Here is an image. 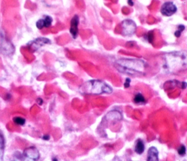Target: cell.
I'll list each match as a JSON object with an SVG mask.
<instances>
[{
	"label": "cell",
	"mask_w": 187,
	"mask_h": 161,
	"mask_svg": "<svg viewBox=\"0 0 187 161\" xmlns=\"http://www.w3.org/2000/svg\"><path fill=\"white\" fill-rule=\"evenodd\" d=\"M160 12L163 16L170 17L177 12V7L173 1H165L161 5Z\"/></svg>",
	"instance_id": "5"
},
{
	"label": "cell",
	"mask_w": 187,
	"mask_h": 161,
	"mask_svg": "<svg viewBox=\"0 0 187 161\" xmlns=\"http://www.w3.org/2000/svg\"><path fill=\"white\" fill-rule=\"evenodd\" d=\"M52 22H53V19L50 16H46L44 19H40L39 21H37V27L39 29H42L44 27H49L51 26Z\"/></svg>",
	"instance_id": "9"
},
{
	"label": "cell",
	"mask_w": 187,
	"mask_h": 161,
	"mask_svg": "<svg viewBox=\"0 0 187 161\" xmlns=\"http://www.w3.org/2000/svg\"><path fill=\"white\" fill-rule=\"evenodd\" d=\"M122 27V34L125 37H129L133 35L137 30V25L135 22L131 19H126L121 24Z\"/></svg>",
	"instance_id": "4"
},
{
	"label": "cell",
	"mask_w": 187,
	"mask_h": 161,
	"mask_svg": "<svg viewBox=\"0 0 187 161\" xmlns=\"http://www.w3.org/2000/svg\"><path fill=\"white\" fill-rule=\"evenodd\" d=\"M78 24H79V17L75 15L73 16L70 22V31L73 38H76L78 34Z\"/></svg>",
	"instance_id": "7"
},
{
	"label": "cell",
	"mask_w": 187,
	"mask_h": 161,
	"mask_svg": "<svg viewBox=\"0 0 187 161\" xmlns=\"http://www.w3.org/2000/svg\"><path fill=\"white\" fill-rule=\"evenodd\" d=\"M145 38L147 40L148 42H149V43H151L154 40V32L153 31H149V32H148L147 34H146V36H145Z\"/></svg>",
	"instance_id": "18"
},
{
	"label": "cell",
	"mask_w": 187,
	"mask_h": 161,
	"mask_svg": "<svg viewBox=\"0 0 187 161\" xmlns=\"http://www.w3.org/2000/svg\"><path fill=\"white\" fill-rule=\"evenodd\" d=\"M13 122H14V123L16 125L22 126L25 124V122H26V120H25V119L22 118V117H14V118H13Z\"/></svg>",
	"instance_id": "15"
},
{
	"label": "cell",
	"mask_w": 187,
	"mask_h": 161,
	"mask_svg": "<svg viewBox=\"0 0 187 161\" xmlns=\"http://www.w3.org/2000/svg\"><path fill=\"white\" fill-rule=\"evenodd\" d=\"M134 102L136 104H143V103H145L146 100H145V97H143V94L138 93V94H137L134 96Z\"/></svg>",
	"instance_id": "14"
},
{
	"label": "cell",
	"mask_w": 187,
	"mask_h": 161,
	"mask_svg": "<svg viewBox=\"0 0 187 161\" xmlns=\"http://www.w3.org/2000/svg\"><path fill=\"white\" fill-rule=\"evenodd\" d=\"M164 67L170 73L179 72L187 68V52H173L164 56Z\"/></svg>",
	"instance_id": "1"
},
{
	"label": "cell",
	"mask_w": 187,
	"mask_h": 161,
	"mask_svg": "<svg viewBox=\"0 0 187 161\" xmlns=\"http://www.w3.org/2000/svg\"><path fill=\"white\" fill-rule=\"evenodd\" d=\"M178 152L181 156H184L186 152V148L184 145H181L178 149Z\"/></svg>",
	"instance_id": "17"
},
{
	"label": "cell",
	"mask_w": 187,
	"mask_h": 161,
	"mask_svg": "<svg viewBox=\"0 0 187 161\" xmlns=\"http://www.w3.org/2000/svg\"><path fill=\"white\" fill-rule=\"evenodd\" d=\"M147 160L149 161L159 160V151L154 147H151L148 151Z\"/></svg>",
	"instance_id": "10"
},
{
	"label": "cell",
	"mask_w": 187,
	"mask_h": 161,
	"mask_svg": "<svg viewBox=\"0 0 187 161\" xmlns=\"http://www.w3.org/2000/svg\"><path fill=\"white\" fill-rule=\"evenodd\" d=\"M185 29V26L184 25H182V24H180L178 26V29H176V31H175V36H176V37H180V36L181 35L182 32H183V31H184Z\"/></svg>",
	"instance_id": "16"
},
{
	"label": "cell",
	"mask_w": 187,
	"mask_h": 161,
	"mask_svg": "<svg viewBox=\"0 0 187 161\" xmlns=\"http://www.w3.org/2000/svg\"><path fill=\"white\" fill-rule=\"evenodd\" d=\"M134 151L137 154L141 155L145 151V144L144 141L141 139H137L136 141L135 147H134Z\"/></svg>",
	"instance_id": "11"
},
{
	"label": "cell",
	"mask_w": 187,
	"mask_h": 161,
	"mask_svg": "<svg viewBox=\"0 0 187 161\" xmlns=\"http://www.w3.org/2000/svg\"><path fill=\"white\" fill-rule=\"evenodd\" d=\"M82 92L89 94H111L113 89L106 83L100 80H92L84 83L80 87Z\"/></svg>",
	"instance_id": "3"
},
{
	"label": "cell",
	"mask_w": 187,
	"mask_h": 161,
	"mask_svg": "<svg viewBox=\"0 0 187 161\" xmlns=\"http://www.w3.org/2000/svg\"><path fill=\"white\" fill-rule=\"evenodd\" d=\"M130 82H131V79H129V78H127V79H126L125 83H124V87H125V88H129V87Z\"/></svg>",
	"instance_id": "20"
},
{
	"label": "cell",
	"mask_w": 187,
	"mask_h": 161,
	"mask_svg": "<svg viewBox=\"0 0 187 161\" xmlns=\"http://www.w3.org/2000/svg\"><path fill=\"white\" fill-rule=\"evenodd\" d=\"M1 52L4 54H10L14 52V47L10 42L7 40H2L0 46Z\"/></svg>",
	"instance_id": "8"
},
{
	"label": "cell",
	"mask_w": 187,
	"mask_h": 161,
	"mask_svg": "<svg viewBox=\"0 0 187 161\" xmlns=\"http://www.w3.org/2000/svg\"><path fill=\"white\" fill-rule=\"evenodd\" d=\"M23 155L20 154L19 152L15 153L14 155V160H23Z\"/></svg>",
	"instance_id": "19"
},
{
	"label": "cell",
	"mask_w": 187,
	"mask_h": 161,
	"mask_svg": "<svg viewBox=\"0 0 187 161\" xmlns=\"http://www.w3.org/2000/svg\"><path fill=\"white\" fill-rule=\"evenodd\" d=\"M127 1H128L129 5H130V6L134 5V3H133V0H127Z\"/></svg>",
	"instance_id": "21"
},
{
	"label": "cell",
	"mask_w": 187,
	"mask_h": 161,
	"mask_svg": "<svg viewBox=\"0 0 187 161\" xmlns=\"http://www.w3.org/2000/svg\"><path fill=\"white\" fill-rule=\"evenodd\" d=\"M116 67L122 73L134 76L143 74L145 62L141 59H119L116 62Z\"/></svg>",
	"instance_id": "2"
},
{
	"label": "cell",
	"mask_w": 187,
	"mask_h": 161,
	"mask_svg": "<svg viewBox=\"0 0 187 161\" xmlns=\"http://www.w3.org/2000/svg\"><path fill=\"white\" fill-rule=\"evenodd\" d=\"M23 159L27 160H38L40 158V152L35 147H28L25 149L23 152Z\"/></svg>",
	"instance_id": "6"
},
{
	"label": "cell",
	"mask_w": 187,
	"mask_h": 161,
	"mask_svg": "<svg viewBox=\"0 0 187 161\" xmlns=\"http://www.w3.org/2000/svg\"><path fill=\"white\" fill-rule=\"evenodd\" d=\"M4 151V138L2 133L0 132V160H2Z\"/></svg>",
	"instance_id": "12"
},
{
	"label": "cell",
	"mask_w": 187,
	"mask_h": 161,
	"mask_svg": "<svg viewBox=\"0 0 187 161\" xmlns=\"http://www.w3.org/2000/svg\"><path fill=\"white\" fill-rule=\"evenodd\" d=\"M43 138H44V139H49V136L48 135H45V137H43Z\"/></svg>",
	"instance_id": "22"
},
{
	"label": "cell",
	"mask_w": 187,
	"mask_h": 161,
	"mask_svg": "<svg viewBox=\"0 0 187 161\" xmlns=\"http://www.w3.org/2000/svg\"><path fill=\"white\" fill-rule=\"evenodd\" d=\"M48 43H50V40H49L48 39L43 38V37H42V38L37 39V40L34 41V43H33V44L35 45V46H37V48H39L40 46L48 44Z\"/></svg>",
	"instance_id": "13"
}]
</instances>
